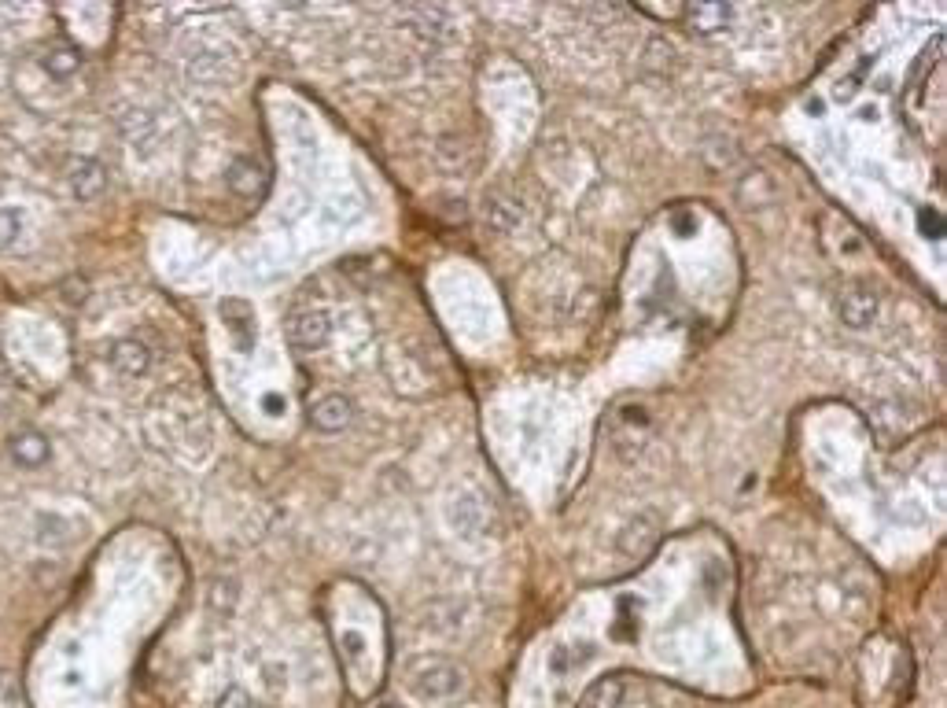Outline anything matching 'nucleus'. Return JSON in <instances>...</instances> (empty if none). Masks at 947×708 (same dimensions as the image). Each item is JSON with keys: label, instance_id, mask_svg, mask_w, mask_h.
I'll return each mask as SVG.
<instances>
[{"label": "nucleus", "instance_id": "obj_1", "mask_svg": "<svg viewBox=\"0 0 947 708\" xmlns=\"http://www.w3.org/2000/svg\"><path fill=\"white\" fill-rule=\"evenodd\" d=\"M465 668H457L454 661H424L410 668V686L424 701H450L465 690Z\"/></svg>", "mask_w": 947, "mask_h": 708}, {"label": "nucleus", "instance_id": "obj_2", "mask_svg": "<svg viewBox=\"0 0 947 708\" xmlns=\"http://www.w3.org/2000/svg\"><path fill=\"white\" fill-rule=\"evenodd\" d=\"M328 332H332V321H328L325 310H299L288 325V340L299 347V351H317L328 343Z\"/></svg>", "mask_w": 947, "mask_h": 708}, {"label": "nucleus", "instance_id": "obj_3", "mask_svg": "<svg viewBox=\"0 0 947 708\" xmlns=\"http://www.w3.org/2000/svg\"><path fill=\"white\" fill-rule=\"evenodd\" d=\"M71 189L82 203L100 200L107 192V170L96 159H74L71 163Z\"/></svg>", "mask_w": 947, "mask_h": 708}, {"label": "nucleus", "instance_id": "obj_4", "mask_svg": "<svg viewBox=\"0 0 947 708\" xmlns=\"http://www.w3.org/2000/svg\"><path fill=\"white\" fill-rule=\"evenodd\" d=\"M351 417L354 406L343 395H325V399H317L310 406V421H314L317 432H343V428L351 425Z\"/></svg>", "mask_w": 947, "mask_h": 708}, {"label": "nucleus", "instance_id": "obj_5", "mask_svg": "<svg viewBox=\"0 0 947 708\" xmlns=\"http://www.w3.org/2000/svg\"><path fill=\"white\" fill-rule=\"evenodd\" d=\"M111 366L122 373V377H144L152 369V351L137 340H118L111 347Z\"/></svg>", "mask_w": 947, "mask_h": 708}, {"label": "nucleus", "instance_id": "obj_6", "mask_svg": "<svg viewBox=\"0 0 947 708\" xmlns=\"http://www.w3.org/2000/svg\"><path fill=\"white\" fill-rule=\"evenodd\" d=\"M877 310H881V303H877V295L870 292V288H852V292L841 299V318L848 321L852 329L874 325Z\"/></svg>", "mask_w": 947, "mask_h": 708}, {"label": "nucleus", "instance_id": "obj_7", "mask_svg": "<svg viewBox=\"0 0 947 708\" xmlns=\"http://www.w3.org/2000/svg\"><path fill=\"white\" fill-rule=\"evenodd\" d=\"M616 546H620L631 561H642V557L656 546V524L649 517H634L631 524L620 531V543Z\"/></svg>", "mask_w": 947, "mask_h": 708}, {"label": "nucleus", "instance_id": "obj_8", "mask_svg": "<svg viewBox=\"0 0 947 708\" xmlns=\"http://www.w3.org/2000/svg\"><path fill=\"white\" fill-rule=\"evenodd\" d=\"M222 314H225V321H229V332H233L236 347H240V351H251V343H255V318H251V307L229 299V303H222Z\"/></svg>", "mask_w": 947, "mask_h": 708}, {"label": "nucleus", "instance_id": "obj_9", "mask_svg": "<svg viewBox=\"0 0 947 708\" xmlns=\"http://www.w3.org/2000/svg\"><path fill=\"white\" fill-rule=\"evenodd\" d=\"M520 222H524L520 203L509 200V196H502V192H494L491 200H487V225H491L494 233H513Z\"/></svg>", "mask_w": 947, "mask_h": 708}, {"label": "nucleus", "instance_id": "obj_10", "mask_svg": "<svg viewBox=\"0 0 947 708\" xmlns=\"http://www.w3.org/2000/svg\"><path fill=\"white\" fill-rule=\"evenodd\" d=\"M229 185H233V192H240V196H258L262 192V185H266V174H262V166L255 163V159H236L233 170H229Z\"/></svg>", "mask_w": 947, "mask_h": 708}, {"label": "nucleus", "instance_id": "obj_11", "mask_svg": "<svg viewBox=\"0 0 947 708\" xmlns=\"http://www.w3.org/2000/svg\"><path fill=\"white\" fill-rule=\"evenodd\" d=\"M623 694H627V683H623L620 675H605V679H597V683L590 686L586 708H620Z\"/></svg>", "mask_w": 947, "mask_h": 708}, {"label": "nucleus", "instance_id": "obj_12", "mask_svg": "<svg viewBox=\"0 0 947 708\" xmlns=\"http://www.w3.org/2000/svg\"><path fill=\"white\" fill-rule=\"evenodd\" d=\"M82 67V56H78V48L67 45V41H56V45H48L45 52V71L52 74V78H67V74H74Z\"/></svg>", "mask_w": 947, "mask_h": 708}, {"label": "nucleus", "instance_id": "obj_13", "mask_svg": "<svg viewBox=\"0 0 947 708\" xmlns=\"http://www.w3.org/2000/svg\"><path fill=\"white\" fill-rule=\"evenodd\" d=\"M12 454L19 465L37 469V465H45L48 461V443H45V436H37V432H23V436H15Z\"/></svg>", "mask_w": 947, "mask_h": 708}, {"label": "nucleus", "instance_id": "obj_14", "mask_svg": "<svg viewBox=\"0 0 947 708\" xmlns=\"http://www.w3.org/2000/svg\"><path fill=\"white\" fill-rule=\"evenodd\" d=\"M686 19H690L693 30L708 34V30H719V26L730 19V8H719V4H697V8H686Z\"/></svg>", "mask_w": 947, "mask_h": 708}, {"label": "nucleus", "instance_id": "obj_15", "mask_svg": "<svg viewBox=\"0 0 947 708\" xmlns=\"http://www.w3.org/2000/svg\"><path fill=\"white\" fill-rule=\"evenodd\" d=\"M19 236H23V218H19V211L0 207V251L12 248Z\"/></svg>", "mask_w": 947, "mask_h": 708}, {"label": "nucleus", "instance_id": "obj_16", "mask_svg": "<svg viewBox=\"0 0 947 708\" xmlns=\"http://www.w3.org/2000/svg\"><path fill=\"white\" fill-rule=\"evenodd\" d=\"M380 708H402V705H395V701H391V705H380Z\"/></svg>", "mask_w": 947, "mask_h": 708}]
</instances>
